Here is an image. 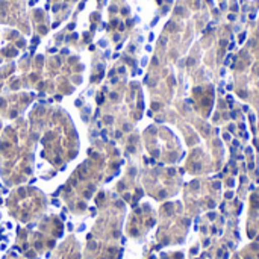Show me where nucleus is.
Segmentation results:
<instances>
[{
  "label": "nucleus",
  "mask_w": 259,
  "mask_h": 259,
  "mask_svg": "<svg viewBox=\"0 0 259 259\" xmlns=\"http://www.w3.org/2000/svg\"><path fill=\"white\" fill-rule=\"evenodd\" d=\"M97 219L87 237L83 259H121L124 203L109 193H99L96 197Z\"/></svg>",
  "instance_id": "nucleus-1"
},
{
  "label": "nucleus",
  "mask_w": 259,
  "mask_h": 259,
  "mask_svg": "<svg viewBox=\"0 0 259 259\" xmlns=\"http://www.w3.org/2000/svg\"><path fill=\"white\" fill-rule=\"evenodd\" d=\"M50 120L47 114L41 112V108H35L30 114L32 132L46 134L41 140V146H44L42 158L50 161L56 168H62L77 155V135L68 115L62 111L52 112Z\"/></svg>",
  "instance_id": "nucleus-2"
},
{
  "label": "nucleus",
  "mask_w": 259,
  "mask_h": 259,
  "mask_svg": "<svg viewBox=\"0 0 259 259\" xmlns=\"http://www.w3.org/2000/svg\"><path fill=\"white\" fill-rule=\"evenodd\" d=\"M64 234V223L58 215L39 219L35 228H18L15 249L26 259H38L55 249L58 238Z\"/></svg>",
  "instance_id": "nucleus-3"
},
{
  "label": "nucleus",
  "mask_w": 259,
  "mask_h": 259,
  "mask_svg": "<svg viewBox=\"0 0 259 259\" xmlns=\"http://www.w3.org/2000/svg\"><path fill=\"white\" fill-rule=\"evenodd\" d=\"M49 199L36 188L26 187L12 191L6 200L9 215L20 223H33L46 214Z\"/></svg>",
  "instance_id": "nucleus-4"
},
{
  "label": "nucleus",
  "mask_w": 259,
  "mask_h": 259,
  "mask_svg": "<svg viewBox=\"0 0 259 259\" xmlns=\"http://www.w3.org/2000/svg\"><path fill=\"white\" fill-rule=\"evenodd\" d=\"M161 214H162V225L156 234V240L159 246L184 243V237L188 229V222L176 215L178 211L173 205H165L161 209Z\"/></svg>",
  "instance_id": "nucleus-5"
},
{
  "label": "nucleus",
  "mask_w": 259,
  "mask_h": 259,
  "mask_svg": "<svg viewBox=\"0 0 259 259\" xmlns=\"http://www.w3.org/2000/svg\"><path fill=\"white\" fill-rule=\"evenodd\" d=\"M155 225V215L153 211L149 205L140 206L137 208L132 215L127 220V226H126V234L129 235V238L141 241L143 237L152 229V226Z\"/></svg>",
  "instance_id": "nucleus-6"
},
{
  "label": "nucleus",
  "mask_w": 259,
  "mask_h": 259,
  "mask_svg": "<svg viewBox=\"0 0 259 259\" xmlns=\"http://www.w3.org/2000/svg\"><path fill=\"white\" fill-rule=\"evenodd\" d=\"M49 259H82L80 244L74 235H68L61 246L56 247L53 255Z\"/></svg>",
  "instance_id": "nucleus-7"
},
{
  "label": "nucleus",
  "mask_w": 259,
  "mask_h": 259,
  "mask_svg": "<svg viewBox=\"0 0 259 259\" xmlns=\"http://www.w3.org/2000/svg\"><path fill=\"white\" fill-rule=\"evenodd\" d=\"M156 259H184V255L182 253H162Z\"/></svg>",
  "instance_id": "nucleus-8"
},
{
  "label": "nucleus",
  "mask_w": 259,
  "mask_h": 259,
  "mask_svg": "<svg viewBox=\"0 0 259 259\" xmlns=\"http://www.w3.org/2000/svg\"><path fill=\"white\" fill-rule=\"evenodd\" d=\"M3 259H26L23 255H18L17 252H14V250H9L6 255H5V258Z\"/></svg>",
  "instance_id": "nucleus-9"
},
{
  "label": "nucleus",
  "mask_w": 259,
  "mask_h": 259,
  "mask_svg": "<svg viewBox=\"0 0 259 259\" xmlns=\"http://www.w3.org/2000/svg\"><path fill=\"white\" fill-rule=\"evenodd\" d=\"M0 127H2V123H0Z\"/></svg>",
  "instance_id": "nucleus-10"
}]
</instances>
